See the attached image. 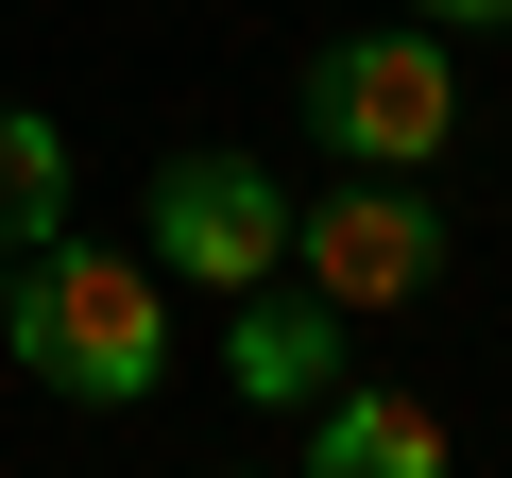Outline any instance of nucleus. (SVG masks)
Here are the masks:
<instances>
[{"mask_svg":"<svg viewBox=\"0 0 512 478\" xmlns=\"http://www.w3.org/2000/svg\"><path fill=\"white\" fill-rule=\"evenodd\" d=\"M0 359H35V376L86 393V410H137V393L171 376V274H154V257H103V239H35Z\"/></svg>","mask_w":512,"mask_h":478,"instance_id":"1","label":"nucleus"},{"mask_svg":"<svg viewBox=\"0 0 512 478\" xmlns=\"http://www.w3.org/2000/svg\"><path fill=\"white\" fill-rule=\"evenodd\" d=\"M308 137H325L342 171H427V154L461 137L444 35H342V52H308Z\"/></svg>","mask_w":512,"mask_h":478,"instance_id":"2","label":"nucleus"},{"mask_svg":"<svg viewBox=\"0 0 512 478\" xmlns=\"http://www.w3.org/2000/svg\"><path fill=\"white\" fill-rule=\"evenodd\" d=\"M291 274L325 308H427L444 291V205L410 171H342L325 205H291Z\"/></svg>","mask_w":512,"mask_h":478,"instance_id":"3","label":"nucleus"},{"mask_svg":"<svg viewBox=\"0 0 512 478\" xmlns=\"http://www.w3.org/2000/svg\"><path fill=\"white\" fill-rule=\"evenodd\" d=\"M154 274L239 308L256 274H291V188L256 154H154Z\"/></svg>","mask_w":512,"mask_h":478,"instance_id":"4","label":"nucleus"},{"mask_svg":"<svg viewBox=\"0 0 512 478\" xmlns=\"http://www.w3.org/2000/svg\"><path fill=\"white\" fill-rule=\"evenodd\" d=\"M222 376H239L256 410L342 393V308H325V291H291V274H256V291H239V325H222Z\"/></svg>","mask_w":512,"mask_h":478,"instance_id":"5","label":"nucleus"},{"mask_svg":"<svg viewBox=\"0 0 512 478\" xmlns=\"http://www.w3.org/2000/svg\"><path fill=\"white\" fill-rule=\"evenodd\" d=\"M308 478H444L427 393H308Z\"/></svg>","mask_w":512,"mask_h":478,"instance_id":"6","label":"nucleus"},{"mask_svg":"<svg viewBox=\"0 0 512 478\" xmlns=\"http://www.w3.org/2000/svg\"><path fill=\"white\" fill-rule=\"evenodd\" d=\"M35 239H69V137L0 103V257H35Z\"/></svg>","mask_w":512,"mask_h":478,"instance_id":"7","label":"nucleus"},{"mask_svg":"<svg viewBox=\"0 0 512 478\" xmlns=\"http://www.w3.org/2000/svg\"><path fill=\"white\" fill-rule=\"evenodd\" d=\"M410 18H512V0H410Z\"/></svg>","mask_w":512,"mask_h":478,"instance_id":"8","label":"nucleus"},{"mask_svg":"<svg viewBox=\"0 0 512 478\" xmlns=\"http://www.w3.org/2000/svg\"><path fill=\"white\" fill-rule=\"evenodd\" d=\"M0 325H18V257H0Z\"/></svg>","mask_w":512,"mask_h":478,"instance_id":"9","label":"nucleus"}]
</instances>
